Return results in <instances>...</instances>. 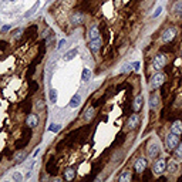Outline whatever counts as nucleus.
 Returning a JSON list of instances; mask_svg holds the SVG:
<instances>
[{"mask_svg": "<svg viewBox=\"0 0 182 182\" xmlns=\"http://www.w3.org/2000/svg\"><path fill=\"white\" fill-rule=\"evenodd\" d=\"M171 132H174L176 135H181L182 134V121H179V120L174 121L172 125H171Z\"/></svg>", "mask_w": 182, "mask_h": 182, "instance_id": "12", "label": "nucleus"}, {"mask_svg": "<svg viewBox=\"0 0 182 182\" xmlns=\"http://www.w3.org/2000/svg\"><path fill=\"white\" fill-rule=\"evenodd\" d=\"M90 77H91V71L88 68H84L83 73H81V80H83V81H87V80H90Z\"/></svg>", "mask_w": 182, "mask_h": 182, "instance_id": "23", "label": "nucleus"}, {"mask_svg": "<svg viewBox=\"0 0 182 182\" xmlns=\"http://www.w3.org/2000/svg\"><path fill=\"white\" fill-rule=\"evenodd\" d=\"M13 178L16 179V181H20V179H21V175H20V174H14Z\"/></svg>", "mask_w": 182, "mask_h": 182, "instance_id": "33", "label": "nucleus"}, {"mask_svg": "<svg viewBox=\"0 0 182 182\" xmlns=\"http://www.w3.org/2000/svg\"><path fill=\"white\" fill-rule=\"evenodd\" d=\"M60 130H61V125H59V124H51L48 127V131H51V132H59Z\"/></svg>", "mask_w": 182, "mask_h": 182, "instance_id": "26", "label": "nucleus"}, {"mask_svg": "<svg viewBox=\"0 0 182 182\" xmlns=\"http://www.w3.org/2000/svg\"><path fill=\"white\" fill-rule=\"evenodd\" d=\"M176 168H178V165H176L175 162H171V164L168 165L169 172H172V174H174V172H176Z\"/></svg>", "mask_w": 182, "mask_h": 182, "instance_id": "28", "label": "nucleus"}, {"mask_svg": "<svg viewBox=\"0 0 182 182\" xmlns=\"http://www.w3.org/2000/svg\"><path fill=\"white\" fill-rule=\"evenodd\" d=\"M40 6V1H36V4H34V6L32 7V9H30V10H29V12H27L26 14H24V16H26V17H29V16H32L33 13H34V12H36V10H37V7Z\"/></svg>", "mask_w": 182, "mask_h": 182, "instance_id": "25", "label": "nucleus"}, {"mask_svg": "<svg viewBox=\"0 0 182 182\" xmlns=\"http://www.w3.org/2000/svg\"><path fill=\"white\" fill-rule=\"evenodd\" d=\"M132 67H134L135 70H138V68H139V61H136V63H132Z\"/></svg>", "mask_w": 182, "mask_h": 182, "instance_id": "34", "label": "nucleus"}, {"mask_svg": "<svg viewBox=\"0 0 182 182\" xmlns=\"http://www.w3.org/2000/svg\"><path fill=\"white\" fill-rule=\"evenodd\" d=\"M165 169H167V161H165L164 158L156 159L155 164H154V167H152L154 174H155V175H161L162 172H165Z\"/></svg>", "mask_w": 182, "mask_h": 182, "instance_id": "5", "label": "nucleus"}, {"mask_svg": "<svg viewBox=\"0 0 182 182\" xmlns=\"http://www.w3.org/2000/svg\"><path fill=\"white\" fill-rule=\"evenodd\" d=\"M176 33H178V30H176L174 26L168 27V29L162 33V36H161V41H162V43H171V41L176 37Z\"/></svg>", "mask_w": 182, "mask_h": 182, "instance_id": "2", "label": "nucleus"}, {"mask_svg": "<svg viewBox=\"0 0 182 182\" xmlns=\"http://www.w3.org/2000/svg\"><path fill=\"white\" fill-rule=\"evenodd\" d=\"M101 46H103V41H101V39L98 37V39L90 40V44H88V47H90V50L92 53H97L98 50L101 48Z\"/></svg>", "mask_w": 182, "mask_h": 182, "instance_id": "10", "label": "nucleus"}, {"mask_svg": "<svg viewBox=\"0 0 182 182\" xmlns=\"http://www.w3.org/2000/svg\"><path fill=\"white\" fill-rule=\"evenodd\" d=\"M167 64V57L164 56V54H158L154 57V61H152V67H154V70L156 71H161L164 67Z\"/></svg>", "mask_w": 182, "mask_h": 182, "instance_id": "3", "label": "nucleus"}, {"mask_svg": "<svg viewBox=\"0 0 182 182\" xmlns=\"http://www.w3.org/2000/svg\"><path fill=\"white\" fill-rule=\"evenodd\" d=\"M100 37V30H98V26H92L88 30V39L90 40H94V39H98Z\"/></svg>", "mask_w": 182, "mask_h": 182, "instance_id": "16", "label": "nucleus"}, {"mask_svg": "<svg viewBox=\"0 0 182 182\" xmlns=\"http://www.w3.org/2000/svg\"><path fill=\"white\" fill-rule=\"evenodd\" d=\"M26 156H27V152H26V151H19V152L14 155V162H16V164L23 162V161L26 159Z\"/></svg>", "mask_w": 182, "mask_h": 182, "instance_id": "18", "label": "nucleus"}, {"mask_svg": "<svg viewBox=\"0 0 182 182\" xmlns=\"http://www.w3.org/2000/svg\"><path fill=\"white\" fill-rule=\"evenodd\" d=\"M175 155L178 156V158H182V142H179L178 145H176V148H175Z\"/></svg>", "mask_w": 182, "mask_h": 182, "instance_id": "27", "label": "nucleus"}, {"mask_svg": "<svg viewBox=\"0 0 182 182\" xmlns=\"http://www.w3.org/2000/svg\"><path fill=\"white\" fill-rule=\"evenodd\" d=\"M77 50H76V48H74V50H70V51H67L64 54V60H67V61H70V60H73L74 59V57H76V56H77Z\"/></svg>", "mask_w": 182, "mask_h": 182, "instance_id": "20", "label": "nucleus"}, {"mask_svg": "<svg viewBox=\"0 0 182 182\" xmlns=\"http://www.w3.org/2000/svg\"><path fill=\"white\" fill-rule=\"evenodd\" d=\"M161 12H162V7H161V6H158V7L155 9V13L152 14V17H158V16L161 14Z\"/></svg>", "mask_w": 182, "mask_h": 182, "instance_id": "31", "label": "nucleus"}, {"mask_svg": "<svg viewBox=\"0 0 182 182\" xmlns=\"http://www.w3.org/2000/svg\"><path fill=\"white\" fill-rule=\"evenodd\" d=\"M64 44H65V40H60V43H59V46H57V48H63V47H64Z\"/></svg>", "mask_w": 182, "mask_h": 182, "instance_id": "32", "label": "nucleus"}, {"mask_svg": "<svg viewBox=\"0 0 182 182\" xmlns=\"http://www.w3.org/2000/svg\"><path fill=\"white\" fill-rule=\"evenodd\" d=\"M147 167H148V161L145 158H138V159H135V162H134V171L138 172V174L144 172Z\"/></svg>", "mask_w": 182, "mask_h": 182, "instance_id": "6", "label": "nucleus"}, {"mask_svg": "<svg viewBox=\"0 0 182 182\" xmlns=\"http://www.w3.org/2000/svg\"><path fill=\"white\" fill-rule=\"evenodd\" d=\"M179 144V136L174 134V132H169L168 135L165 136V148L167 150H175L176 145Z\"/></svg>", "mask_w": 182, "mask_h": 182, "instance_id": "1", "label": "nucleus"}, {"mask_svg": "<svg viewBox=\"0 0 182 182\" xmlns=\"http://www.w3.org/2000/svg\"><path fill=\"white\" fill-rule=\"evenodd\" d=\"M21 33H23V30H21V29H17V30H14V32H13V37H14V39H19L20 36H21Z\"/></svg>", "mask_w": 182, "mask_h": 182, "instance_id": "30", "label": "nucleus"}, {"mask_svg": "<svg viewBox=\"0 0 182 182\" xmlns=\"http://www.w3.org/2000/svg\"><path fill=\"white\" fill-rule=\"evenodd\" d=\"M159 151H161L159 145H158L156 142H152V144L148 145V148H147V154H148L150 158H155V156L159 155Z\"/></svg>", "mask_w": 182, "mask_h": 182, "instance_id": "8", "label": "nucleus"}, {"mask_svg": "<svg viewBox=\"0 0 182 182\" xmlns=\"http://www.w3.org/2000/svg\"><path fill=\"white\" fill-rule=\"evenodd\" d=\"M80 103H81V95H80V94H74V95H73V98L70 100L68 105H70L71 108H77L78 105H80Z\"/></svg>", "mask_w": 182, "mask_h": 182, "instance_id": "15", "label": "nucleus"}, {"mask_svg": "<svg viewBox=\"0 0 182 182\" xmlns=\"http://www.w3.org/2000/svg\"><path fill=\"white\" fill-rule=\"evenodd\" d=\"M26 124L29 125V128H36L39 125V117L36 114H30L26 120Z\"/></svg>", "mask_w": 182, "mask_h": 182, "instance_id": "11", "label": "nucleus"}, {"mask_svg": "<svg viewBox=\"0 0 182 182\" xmlns=\"http://www.w3.org/2000/svg\"><path fill=\"white\" fill-rule=\"evenodd\" d=\"M142 103H144V98L141 95H138V97L134 100V103H132V110L138 112V111L141 110V107H142Z\"/></svg>", "mask_w": 182, "mask_h": 182, "instance_id": "14", "label": "nucleus"}, {"mask_svg": "<svg viewBox=\"0 0 182 182\" xmlns=\"http://www.w3.org/2000/svg\"><path fill=\"white\" fill-rule=\"evenodd\" d=\"M48 97H50V101H51L53 104H54V103H57V90L51 88L50 92H48Z\"/></svg>", "mask_w": 182, "mask_h": 182, "instance_id": "22", "label": "nucleus"}, {"mask_svg": "<svg viewBox=\"0 0 182 182\" xmlns=\"http://www.w3.org/2000/svg\"><path fill=\"white\" fill-rule=\"evenodd\" d=\"M84 21V14L81 13V12H76V13L71 14V17H70V23H71V26H80L81 23Z\"/></svg>", "mask_w": 182, "mask_h": 182, "instance_id": "7", "label": "nucleus"}, {"mask_svg": "<svg viewBox=\"0 0 182 182\" xmlns=\"http://www.w3.org/2000/svg\"><path fill=\"white\" fill-rule=\"evenodd\" d=\"M92 115H94V108H92V107H88L87 111H85V120H91Z\"/></svg>", "mask_w": 182, "mask_h": 182, "instance_id": "24", "label": "nucleus"}, {"mask_svg": "<svg viewBox=\"0 0 182 182\" xmlns=\"http://www.w3.org/2000/svg\"><path fill=\"white\" fill-rule=\"evenodd\" d=\"M36 107H37V110H44V101H43V100H39V101L36 103Z\"/></svg>", "mask_w": 182, "mask_h": 182, "instance_id": "29", "label": "nucleus"}, {"mask_svg": "<svg viewBox=\"0 0 182 182\" xmlns=\"http://www.w3.org/2000/svg\"><path fill=\"white\" fill-rule=\"evenodd\" d=\"M158 104H159V95H158V94H152V95H151V107L155 108Z\"/></svg>", "mask_w": 182, "mask_h": 182, "instance_id": "21", "label": "nucleus"}, {"mask_svg": "<svg viewBox=\"0 0 182 182\" xmlns=\"http://www.w3.org/2000/svg\"><path fill=\"white\" fill-rule=\"evenodd\" d=\"M172 13L178 16V17H181L182 16V0H176L175 3H174V6H172Z\"/></svg>", "mask_w": 182, "mask_h": 182, "instance_id": "13", "label": "nucleus"}, {"mask_svg": "<svg viewBox=\"0 0 182 182\" xmlns=\"http://www.w3.org/2000/svg\"><path fill=\"white\" fill-rule=\"evenodd\" d=\"M138 124H139V115L135 112V114H132V115L128 118V123H127V125H128V128H130V130H135Z\"/></svg>", "mask_w": 182, "mask_h": 182, "instance_id": "9", "label": "nucleus"}, {"mask_svg": "<svg viewBox=\"0 0 182 182\" xmlns=\"http://www.w3.org/2000/svg\"><path fill=\"white\" fill-rule=\"evenodd\" d=\"M165 74L161 71H156L155 74H154V77H152V80H151V85L154 87V88H159L161 85L165 83Z\"/></svg>", "mask_w": 182, "mask_h": 182, "instance_id": "4", "label": "nucleus"}, {"mask_svg": "<svg viewBox=\"0 0 182 182\" xmlns=\"http://www.w3.org/2000/svg\"><path fill=\"white\" fill-rule=\"evenodd\" d=\"M131 179V172L130 171H123L121 175L118 176V181L120 182H128Z\"/></svg>", "mask_w": 182, "mask_h": 182, "instance_id": "19", "label": "nucleus"}, {"mask_svg": "<svg viewBox=\"0 0 182 182\" xmlns=\"http://www.w3.org/2000/svg\"><path fill=\"white\" fill-rule=\"evenodd\" d=\"M76 178V169L74 168H67L64 171V179L65 181H73Z\"/></svg>", "mask_w": 182, "mask_h": 182, "instance_id": "17", "label": "nucleus"}]
</instances>
